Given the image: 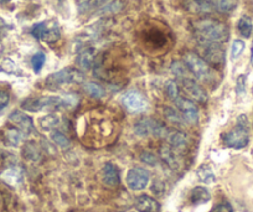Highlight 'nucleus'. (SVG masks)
<instances>
[{
  "instance_id": "1",
  "label": "nucleus",
  "mask_w": 253,
  "mask_h": 212,
  "mask_svg": "<svg viewBox=\"0 0 253 212\" xmlns=\"http://www.w3.org/2000/svg\"><path fill=\"white\" fill-rule=\"evenodd\" d=\"M199 42L221 43L227 41L228 28L225 24L212 19H204L194 24Z\"/></svg>"
},
{
  "instance_id": "2",
  "label": "nucleus",
  "mask_w": 253,
  "mask_h": 212,
  "mask_svg": "<svg viewBox=\"0 0 253 212\" xmlns=\"http://www.w3.org/2000/svg\"><path fill=\"white\" fill-rule=\"evenodd\" d=\"M77 104V97L67 94L65 97H40L26 99L21 103V108L29 112L56 111L58 108H74Z\"/></svg>"
},
{
  "instance_id": "3",
  "label": "nucleus",
  "mask_w": 253,
  "mask_h": 212,
  "mask_svg": "<svg viewBox=\"0 0 253 212\" xmlns=\"http://www.w3.org/2000/svg\"><path fill=\"white\" fill-rule=\"evenodd\" d=\"M84 80V76L81 71L75 70V68H63L46 79V87L50 91H57L63 85L81 84Z\"/></svg>"
},
{
  "instance_id": "4",
  "label": "nucleus",
  "mask_w": 253,
  "mask_h": 212,
  "mask_svg": "<svg viewBox=\"0 0 253 212\" xmlns=\"http://www.w3.org/2000/svg\"><path fill=\"white\" fill-rule=\"evenodd\" d=\"M223 143L233 149H242L248 144V121L245 114L238 117L237 127L223 136Z\"/></svg>"
},
{
  "instance_id": "5",
  "label": "nucleus",
  "mask_w": 253,
  "mask_h": 212,
  "mask_svg": "<svg viewBox=\"0 0 253 212\" xmlns=\"http://www.w3.org/2000/svg\"><path fill=\"white\" fill-rule=\"evenodd\" d=\"M185 65L187 66V68H189L199 80L209 81V80L212 79V71L209 67L206 61L203 60L201 57H199L195 53L190 52L185 56Z\"/></svg>"
},
{
  "instance_id": "6",
  "label": "nucleus",
  "mask_w": 253,
  "mask_h": 212,
  "mask_svg": "<svg viewBox=\"0 0 253 212\" xmlns=\"http://www.w3.org/2000/svg\"><path fill=\"white\" fill-rule=\"evenodd\" d=\"M135 134L139 136H159V138H163V136L168 135V130L165 128L164 124H162L160 122L155 121V119L152 118H144L140 119L134 127Z\"/></svg>"
},
{
  "instance_id": "7",
  "label": "nucleus",
  "mask_w": 253,
  "mask_h": 212,
  "mask_svg": "<svg viewBox=\"0 0 253 212\" xmlns=\"http://www.w3.org/2000/svg\"><path fill=\"white\" fill-rule=\"evenodd\" d=\"M34 38L42 40L45 42L53 43L60 39V30H58L57 24H51L47 25V23H39L31 30Z\"/></svg>"
},
{
  "instance_id": "8",
  "label": "nucleus",
  "mask_w": 253,
  "mask_h": 212,
  "mask_svg": "<svg viewBox=\"0 0 253 212\" xmlns=\"http://www.w3.org/2000/svg\"><path fill=\"white\" fill-rule=\"evenodd\" d=\"M149 184V172L143 168H133L126 175V185L134 191L145 189Z\"/></svg>"
},
{
  "instance_id": "9",
  "label": "nucleus",
  "mask_w": 253,
  "mask_h": 212,
  "mask_svg": "<svg viewBox=\"0 0 253 212\" xmlns=\"http://www.w3.org/2000/svg\"><path fill=\"white\" fill-rule=\"evenodd\" d=\"M200 50L203 52L204 58L208 62L213 65H221L225 61V51L220 46V43L215 42H199Z\"/></svg>"
},
{
  "instance_id": "10",
  "label": "nucleus",
  "mask_w": 253,
  "mask_h": 212,
  "mask_svg": "<svg viewBox=\"0 0 253 212\" xmlns=\"http://www.w3.org/2000/svg\"><path fill=\"white\" fill-rule=\"evenodd\" d=\"M122 102H123V106L132 113H142L148 108V103L144 97L135 91L126 92L122 97Z\"/></svg>"
},
{
  "instance_id": "11",
  "label": "nucleus",
  "mask_w": 253,
  "mask_h": 212,
  "mask_svg": "<svg viewBox=\"0 0 253 212\" xmlns=\"http://www.w3.org/2000/svg\"><path fill=\"white\" fill-rule=\"evenodd\" d=\"M181 82L185 92H186L191 98L200 102V103H204V102L208 101V94H206V92L204 91L203 87H201L195 80L189 79V77H182Z\"/></svg>"
},
{
  "instance_id": "12",
  "label": "nucleus",
  "mask_w": 253,
  "mask_h": 212,
  "mask_svg": "<svg viewBox=\"0 0 253 212\" xmlns=\"http://www.w3.org/2000/svg\"><path fill=\"white\" fill-rule=\"evenodd\" d=\"M175 104H176L177 108L180 109V112L182 113V116H184L185 121H186L187 123L194 124L198 122V118H199L198 108H196V106L193 103V102L189 101V99H185V98H181V97H179V98L175 101Z\"/></svg>"
},
{
  "instance_id": "13",
  "label": "nucleus",
  "mask_w": 253,
  "mask_h": 212,
  "mask_svg": "<svg viewBox=\"0 0 253 212\" xmlns=\"http://www.w3.org/2000/svg\"><path fill=\"white\" fill-rule=\"evenodd\" d=\"M10 122H13L15 126H18L20 128V131L24 135H29V134L33 131L34 129V123L33 119L28 116V114L23 113L20 111H15L10 114L9 117Z\"/></svg>"
},
{
  "instance_id": "14",
  "label": "nucleus",
  "mask_w": 253,
  "mask_h": 212,
  "mask_svg": "<svg viewBox=\"0 0 253 212\" xmlns=\"http://www.w3.org/2000/svg\"><path fill=\"white\" fill-rule=\"evenodd\" d=\"M135 207L139 212H159L160 204L154 200L153 197L147 196V195H140L137 197L135 201Z\"/></svg>"
},
{
  "instance_id": "15",
  "label": "nucleus",
  "mask_w": 253,
  "mask_h": 212,
  "mask_svg": "<svg viewBox=\"0 0 253 212\" xmlns=\"http://www.w3.org/2000/svg\"><path fill=\"white\" fill-rule=\"evenodd\" d=\"M184 5L186 10L194 14H208L213 11L208 0H185Z\"/></svg>"
},
{
  "instance_id": "16",
  "label": "nucleus",
  "mask_w": 253,
  "mask_h": 212,
  "mask_svg": "<svg viewBox=\"0 0 253 212\" xmlns=\"http://www.w3.org/2000/svg\"><path fill=\"white\" fill-rule=\"evenodd\" d=\"M102 180L107 186L116 187L119 184L118 169L112 163H107L102 169Z\"/></svg>"
},
{
  "instance_id": "17",
  "label": "nucleus",
  "mask_w": 253,
  "mask_h": 212,
  "mask_svg": "<svg viewBox=\"0 0 253 212\" xmlns=\"http://www.w3.org/2000/svg\"><path fill=\"white\" fill-rule=\"evenodd\" d=\"M1 177L11 186H18L23 180V170L19 167H11L3 172Z\"/></svg>"
},
{
  "instance_id": "18",
  "label": "nucleus",
  "mask_w": 253,
  "mask_h": 212,
  "mask_svg": "<svg viewBox=\"0 0 253 212\" xmlns=\"http://www.w3.org/2000/svg\"><path fill=\"white\" fill-rule=\"evenodd\" d=\"M165 138H167L168 143L172 148H175V149L182 150L186 147V135L184 133H181V131H170V133H168V135Z\"/></svg>"
},
{
  "instance_id": "19",
  "label": "nucleus",
  "mask_w": 253,
  "mask_h": 212,
  "mask_svg": "<svg viewBox=\"0 0 253 212\" xmlns=\"http://www.w3.org/2000/svg\"><path fill=\"white\" fill-rule=\"evenodd\" d=\"M211 195L209 192L208 189L205 187L198 186L191 191V195H190V201L193 205H201L205 204V202L210 201Z\"/></svg>"
},
{
  "instance_id": "20",
  "label": "nucleus",
  "mask_w": 253,
  "mask_h": 212,
  "mask_svg": "<svg viewBox=\"0 0 253 212\" xmlns=\"http://www.w3.org/2000/svg\"><path fill=\"white\" fill-rule=\"evenodd\" d=\"M94 62V51L92 48H86L77 56V63L82 70H91Z\"/></svg>"
},
{
  "instance_id": "21",
  "label": "nucleus",
  "mask_w": 253,
  "mask_h": 212,
  "mask_svg": "<svg viewBox=\"0 0 253 212\" xmlns=\"http://www.w3.org/2000/svg\"><path fill=\"white\" fill-rule=\"evenodd\" d=\"M208 1L211 4L213 10L220 13H231L237 6L236 0H208Z\"/></svg>"
},
{
  "instance_id": "22",
  "label": "nucleus",
  "mask_w": 253,
  "mask_h": 212,
  "mask_svg": "<svg viewBox=\"0 0 253 212\" xmlns=\"http://www.w3.org/2000/svg\"><path fill=\"white\" fill-rule=\"evenodd\" d=\"M160 157L162 159L169 165L171 169H177L179 168V159H177V155L171 148L169 147H163L160 149Z\"/></svg>"
},
{
  "instance_id": "23",
  "label": "nucleus",
  "mask_w": 253,
  "mask_h": 212,
  "mask_svg": "<svg viewBox=\"0 0 253 212\" xmlns=\"http://www.w3.org/2000/svg\"><path fill=\"white\" fill-rule=\"evenodd\" d=\"M196 175H198L199 180L206 185L213 184L216 181L215 174H213L212 169L209 165H201L198 169V171H196Z\"/></svg>"
},
{
  "instance_id": "24",
  "label": "nucleus",
  "mask_w": 253,
  "mask_h": 212,
  "mask_svg": "<svg viewBox=\"0 0 253 212\" xmlns=\"http://www.w3.org/2000/svg\"><path fill=\"white\" fill-rule=\"evenodd\" d=\"M39 124H40V127L43 130H50V129L56 128L60 124V118L56 114H48V116L40 118Z\"/></svg>"
},
{
  "instance_id": "25",
  "label": "nucleus",
  "mask_w": 253,
  "mask_h": 212,
  "mask_svg": "<svg viewBox=\"0 0 253 212\" xmlns=\"http://www.w3.org/2000/svg\"><path fill=\"white\" fill-rule=\"evenodd\" d=\"M84 88L86 93H88L93 98H102L104 96L103 87L99 86L98 84H94V82H87V84H84Z\"/></svg>"
},
{
  "instance_id": "26",
  "label": "nucleus",
  "mask_w": 253,
  "mask_h": 212,
  "mask_svg": "<svg viewBox=\"0 0 253 212\" xmlns=\"http://www.w3.org/2000/svg\"><path fill=\"white\" fill-rule=\"evenodd\" d=\"M237 28H238V31H240V34L243 36V38H250L253 29L252 21H251V19L247 18V16H242V18L238 20Z\"/></svg>"
},
{
  "instance_id": "27",
  "label": "nucleus",
  "mask_w": 253,
  "mask_h": 212,
  "mask_svg": "<svg viewBox=\"0 0 253 212\" xmlns=\"http://www.w3.org/2000/svg\"><path fill=\"white\" fill-rule=\"evenodd\" d=\"M108 0H86L82 4H80V11L84 13V11L92 10V9H96L98 6L104 5Z\"/></svg>"
},
{
  "instance_id": "28",
  "label": "nucleus",
  "mask_w": 253,
  "mask_h": 212,
  "mask_svg": "<svg viewBox=\"0 0 253 212\" xmlns=\"http://www.w3.org/2000/svg\"><path fill=\"white\" fill-rule=\"evenodd\" d=\"M164 114L170 122H172V123H175V124H179V126H181V124H184L185 122H186L185 121L184 117H181L176 111H175V109L169 108V107H168V108H165Z\"/></svg>"
},
{
  "instance_id": "29",
  "label": "nucleus",
  "mask_w": 253,
  "mask_h": 212,
  "mask_svg": "<svg viewBox=\"0 0 253 212\" xmlns=\"http://www.w3.org/2000/svg\"><path fill=\"white\" fill-rule=\"evenodd\" d=\"M51 139L55 141L58 147L63 148V149H66V148L70 145V141L69 139H67V136L65 135V134L61 133V131H57V130L52 131V133H51Z\"/></svg>"
},
{
  "instance_id": "30",
  "label": "nucleus",
  "mask_w": 253,
  "mask_h": 212,
  "mask_svg": "<svg viewBox=\"0 0 253 212\" xmlns=\"http://www.w3.org/2000/svg\"><path fill=\"white\" fill-rule=\"evenodd\" d=\"M46 62V55L43 52H38L33 56L31 58V65H33V68L35 72H39L41 68L43 67Z\"/></svg>"
},
{
  "instance_id": "31",
  "label": "nucleus",
  "mask_w": 253,
  "mask_h": 212,
  "mask_svg": "<svg viewBox=\"0 0 253 212\" xmlns=\"http://www.w3.org/2000/svg\"><path fill=\"white\" fill-rule=\"evenodd\" d=\"M165 89H167V93H168V96H169V98L172 99L174 102L180 97L179 96V88H177L176 82L172 81V80H169V81L165 84Z\"/></svg>"
},
{
  "instance_id": "32",
  "label": "nucleus",
  "mask_w": 253,
  "mask_h": 212,
  "mask_svg": "<svg viewBox=\"0 0 253 212\" xmlns=\"http://www.w3.org/2000/svg\"><path fill=\"white\" fill-rule=\"evenodd\" d=\"M23 135L24 134L21 133L20 130H16V129H11V130H8V133H6V138H8L9 144L14 145V147L20 144Z\"/></svg>"
},
{
  "instance_id": "33",
  "label": "nucleus",
  "mask_w": 253,
  "mask_h": 212,
  "mask_svg": "<svg viewBox=\"0 0 253 212\" xmlns=\"http://www.w3.org/2000/svg\"><path fill=\"white\" fill-rule=\"evenodd\" d=\"M0 70L6 72V74H18L19 72V67L10 58H4L1 65H0Z\"/></svg>"
},
{
  "instance_id": "34",
  "label": "nucleus",
  "mask_w": 253,
  "mask_h": 212,
  "mask_svg": "<svg viewBox=\"0 0 253 212\" xmlns=\"http://www.w3.org/2000/svg\"><path fill=\"white\" fill-rule=\"evenodd\" d=\"M243 50H245V42L240 39H236L232 43V47H231V58L236 60L243 52Z\"/></svg>"
},
{
  "instance_id": "35",
  "label": "nucleus",
  "mask_w": 253,
  "mask_h": 212,
  "mask_svg": "<svg viewBox=\"0 0 253 212\" xmlns=\"http://www.w3.org/2000/svg\"><path fill=\"white\" fill-rule=\"evenodd\" d=\"M171 71L174 72L175 75H176L177 77H180V79H182V77H186V68H185V66L182 65V63H180V62L172 63Z\"/></svg>"
},
{
  "instance_id": "36",
  "label": "nucleus",
  "mask_w": 253,
  "mask_h": 212,
  "mask_svg": "<svg viewBox=\"0 0 253 212\" xmlns=\"http://www.w3.org/2000/svg\"><path fill=\"white\" fill-rule=\"evenodd\" d=\"M122 4L119 1H114V3L108 4L107 6H104L101 10V14H109V13H116V11H119L122 9Z\"/></svg>"
},
{
  "instance_id": "37",
  "label": "nucleus",
  "mask_w": 253,
  "mask_h": 212,
  "mask_svg": "<svg viewBox=\"0 0 253 212\" xmlns=\"http://www.w3.org/2000/svg\"><path fill=\"white\" fill-rule=\"evenodd\" d=\"M9 102H10V97H9L8 92L0 91V113L8 107Z\"/></svg>"
},
{
  "instance_id": "38",
  "label": "nucleus",
  "mask_w": 253,
  "mask_h": 212,
  "mask_svg": "<svg viewBox=\"0 0 253 212\" xmlns=\"http://www.w3.org/2000/svg\"><path fill=\"white\" fill-rule=\"evenodd\" d=\"M245 91H246V76L241 75V76H238L237 84H236V92H237L238 94H242L245 93Z\"/></svg>"
},
{
  "instance_id": "39",
  "label": "nucleus",
  "mask_w": 253,
  "mask_h": 212,
  "mask_svg": "<svg viewBox=\"0 0 253 212\" xmlns=\"http://www.w3.org/2000/svg\"><path fill=\"white\" fill-rule=\"evenodd\" d=\"M211 212H233V209L227 202H222V204H218L217 206L213 207V210Z\"/></svg>"
},
{
  "instance_id": "40",
  "label": "nucleus",
  "mask_w": 253,
  "mask_h": 212,
  "mask_svg": "<svg viewBox=\"0 0 253 212\" xmlns=\"http://www.w3.org/2000/svg\"><path fill=\"white\" fill-rule=\"evenodd\" d=\"M140 158H142V162L147 163V164L149 165L157 164V158H155V155H153L152 153H143Z\"/></svg>"
},
{
  "instance_id": "41",
  "label": "nucleus",
  "mask_w": 253,
  "mask_h": 212,
  "mask_svg": "<svg viewBox=\"0 0 253 212\" xmlns=\"http://www.w3.org/2000/svg\"><path fill=\"white\" fill-rule=\"evenodd\" d=\"M8 1H10V0H0V3L4 4V3H8Z\"/></svg>"
},
{
  "instance_id": "42",
  "label": "nucleus",
  "mask_w": 253,
  "mask_h": 212,
  "mask_svg": "<svg viewBox=\"0 0 253 212\" xmlns=\"http://www.w3.org/2000/svg\"><path fill=\"white\" fill-rule=\"evenodd\" d=\"M251 61H252V65H253V45H252V55H251Z\"/></svg>"
},
{
  "instance_id": "43",
  "label": "nucleus",
  "mask_w": 253,
  "mask_h": 212,
  "mask_svg": "<svg viewBox=\"0 0 253 212\" xmlns=\"http://www.w3.org/2000/svg\"><path fill=\"white\" fill-rule=\"evenodd\" d=\"M126 212H134V211H126Z\"/></svg>"
}]
</instances>
